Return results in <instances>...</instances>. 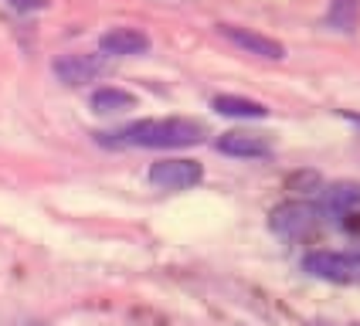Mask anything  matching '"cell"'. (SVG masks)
I'll return each instance as SVG.
<instances>
[{"label":"cell","mask_w":360,"mask_h":326,"mask_svg":"<svg viewBox=\"0 0 360 326\" xmlns=\"http://www.w3.org/2000/svg\"><path fill=\"white\" fill-rule=\"evenodd\" d=\"M218 34L224 41H231L235 48H241L245 55H255V58H269V61H282L285 58V48L269 34H259L252 27H238V24H218Z\"/></svg>","instance_id":"5"},{"label":"cell","mask_w":360,"mask_h":326,"mask_svg":"<svg viewBox=\"0 0 360 326\" xmlns=\"http://www.w3.org/2000/svg\"><path fill=\"white\" fill-rule=\"evenodd\" d=\"M89 105L96 112H126V109H136V96L126 92V89H116V85H102L92 92Z\"/></svg>","instance_id":"10"},{"label":"cell","mask_w":360,"mask_h":326,"mask_svg":"<svg viewBox=\"0 0 360 326\" xmlns=\"http://www.w3.org/2000/svg\"><path fill=\"white\" fill-rule=\"evenodd\" d=\"M204 136L207 129L198 119L170 116V119H136L109 133H96V143L109 150H184L204 143Z\"/></svg>","instance_id":"1"},{"label":"cell","mask_w":360,"mask_h":326,"mask_svg":"<svg viewBox=\"0 0 360 326\" xmlns=\"http://www.w3.org/2000/svg\"><path fill=\"white\" fill-rule=\"evenodd\" d=\"M347 119H354V122H357V126H360V116H350V112H347Z\"/></svg>","instance_id":"14"},{"label":"cell","mask_w":360,"mask_h":326,"mask_svg":"<svg viewBox=\"0 0 360 326\" xmlns=\"http://www.w3.org/2000/svg\"><path fill=\"white\" fill-rule=\"evenodd\" d=\"M55 79L61 85H85V82H96L99 75H105V58L102 55H61L51 65Z\"/></svg>","instance_id":"6"},{"label":"cell","mask_w":360,"mask_h":326,"mask_svg":"<svg viewBox=\"0 0 360 326\" xmlns=\"http://www.w3.org/2000/svg\"><path fill=\"white\" fill-rule=\"evenodd\" d=\"M360 20V0H330V11H326V24L333 31H357Z\"/></svg>","instance_id":"11"},{"label":"cell","mask_w":360,"mask_h":326,"mask_svg":"<svg viewBox=\"0 0 360 326\" xmlns=\"http://www.w3.org/2000/svg\"><path fill=\"white\" fill-rule=\"evenodd\" d=\"M326 204H330V211L333 214H347V211H354L360 207V183H337V187H330L326 190Z\"/></svg>","instance_id":"12"},{"label":"cell","mask_w":360,"mask_h":326,"mask_svg":"<svg viewBox=\"0 0 360 326\" xmlns=\"http://www.w3.org/2000/svg\"><path fill=\"white\" fill-rule=\"evenodd\" d=\"M99 51L105 58H136L150 51V38L136 27H112L99 38Z\"/></svg>","instance_id":"7"},{"label":"cell","mask_w":360,"mask_h":326,"mask_svg":"<svg viewBox=\"0 0 360 326\" xmlns=\"http://www.w3.org/2000/svg\"><path fill=\"white\" fill-rule=\"evenodd\" d=\"M218 150L224 157H235V160H269L272 157V143L259 133H245V129L218 136Z\"/></svg>","instance_id":"8"},{"label":"cell","mask_w":360,"mask_h":326,"mask_svg":"<svg viewBox=\"0 0 360 326\" xmlns=\"http://www.w3.org/2000/svg\"><path fill=\"white\" fill-rule=\"evenodd\" d=\"M150 183L160 187V190H191L198 187L204 170H200L198 160H184V157H174V160H160L150 167Z\"/></svg>","instance_id":"4"},{"label":"cell","mask_w":360,"mask_h":326,"mask_svg":"<svg viewBox=\"0 0 360 326\" xmlns=\"http://www.w3.org/2000/svg\"><path fill=\"white\" fill-rule=\"evenodd\" d=\"M302 272L326 279V282H360V252H333V248H320V252H309L302 259Z\"/></svg>","instance_id":"2"},{"label":"cell","mask_w":360,"mask_h":326,"mask_svg":"<svg viewBox=\"0 0 360 326\" xmlns=\"http://www.w3.org/2000/svg\"><path fill=\"white\" fill-rule=\"evenodd\" d=\"M14 11H20V14H27V11H44V0H7Z\"/></svg>","instance_id":"13"},{"label":"cell","mask_w":360,"mask_h":326,"mask_svg":"<svg viewBox=\"0 0 360 326\" xmlns=\"http://www.w3.org/2000/svg\"><path fill=\"white\" fill-rule=\"evenodd\" d=\"M214 112L228 116V119H265L269 109L255 99H241V96H214Z\"/></svg>","instance_id":"9"},{"label":"cell","mask_w":360,"mask_h":326,"mask_svg":"<svg viewBox=\"0 0 360 326\" xmlns=\"http://www.w3.org/2000/svg\"><path fill=\"white\" fill-rule=\"evenodd\" d=\"M269 228H272L279 238L296 242V238H306V235H313V231L320 228V211L306 201L279 204V207L272 211V218H269Z\"/></svg>","instance_id":"3"}]
</instances>
